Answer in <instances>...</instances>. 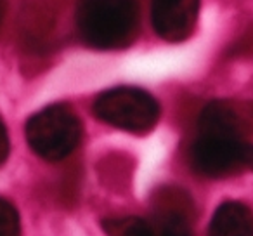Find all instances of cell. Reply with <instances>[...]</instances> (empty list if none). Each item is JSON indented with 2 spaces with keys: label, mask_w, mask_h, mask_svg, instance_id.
<instances>
[{
  "label": "cell",
  "mask_w": 253,
  "mask_h": 236,
  "mask_svg": "<svg viewBox=\"0 0 253 236\" xmlns=\"http://www.w3.org/2000/svg\"><path fill=\"white\" fill-rule=\"evenodd\" d=\"M234 108L245 134H253V101L234 102Z\"/></svg>",
  "instance_id": "30bf717a"
},
{
  "label": "cell",
  "mask_w": 253,
  "mask_h": 236,
  "mask_svg": "<svg viewBox=\"0 0 253 236\" xmlns=\"http://www.w3.org/2000/svg\"><path fill=\"white\" fill-rule=\"evenodd\" d=\"M208 236H253V212L239 201H225L215 210Z\"/></svg>",
  "instance_id": "52a82bcc"
},
{
  "label": "cell",
  "mask_w": 253,
  "mask_h": 236,
  "mask_svg": "<svg viewBox=\"0 0 253 236\" xmlns=\"http://www.w3.org/2000/svg\"><path fill=\"white\" fill-rule=\"evenodd\" d=\"M80 39L101 50L123 49L139 33L137 0H78L75 12Z\"/></svg>",
  "instance_id": "7a4b0ae2"
},
{
  "label": "cell",
  "mask_w": 253,
  "mask_h": 236,
  "mask_svg": "<svg viewBox=\"0 0 253 236\" xmlns=\"http://www.w3.org/2000/svg\"><path fill=\"white\" fill-rule=\"evenodd\" d=\"M7 156H9V136L4 122L0 118V165H4Z\"/></svg>",
  "instance_id": "8fae6325"
},
{
  "label": "cell",
  "mask_w": 253,
  "mask_h": 236,
  "mask_svg": "<svg viewBox=\"0 0 253 236\" xmlns=\"http://www.w3.org/2000/svg\"><path fill=\"white\" fill-rule=\"evenodd\" d=\"M156 236H193L191 231V201L180 189H167L158 201Z\"/></svg>",
  "instance_id": "8992f818"
},
{
  "label": "cell",
  "mask_w": 253,
  "mask_h": 236,
  "mask_svg": "<svg viewBox=\"0 0 253 236\" xmlns=\"http://www.w3.org/2000/svg\"><path fill=\"white\" fill-rule=\"evenodd\" d=\"M200 0H151L155 32L167 42H182L196 26Z\"/></svg>",
  "instance_id": "5b68a950"
},
{
  "label": "cell",
  "mask_w": 253,
  "mask_h": 236,
  "mask_svg": "<svg viewBox=\"0 0 253 236\" xmlns=\"http://www.w3.org/2000/svg\"><path fill=\"white\" fill-rule=\"evenodd\" d=\"M5 12H7V0H0V26L4 23Z\"/></svg>",
  "instance_id": "4fadbf2b"
},
{
  "label": "cell",
  "mask_w": 253,
  "mask_h": 236,
  "mask_svg": "<svg viewBox=\"0 0 253 236\" xmlns=\"http://www.w3.org/2000/svg\"><path fill=\"white\" fill-rule=\"evenodd\" d=\"M0 236H21L18 210L2 196H0Z\"/></svg>",
  "instance_id": "9c48e42d"
},
{
  "label": "cell",
  "mask_w": 253,
  "mask_h": 236,
  "mask_svg": "<svg viewBox=\"0 0 253 236\" xmlns=\"http://www.w3.org/2000/svg\"><path fill=\"white\" fill-rule=\"evenodd\" d=\"M102 229L108 236H156L155 226L135 215L109 217L102 221Z\"/></svg>",
  "instance_id": "ba28073f"
},
{
  "label": "cell",
  "mask_w": 253,
  "mask_h": 236,
  "mask_svg": "<svg viewBox=\"0 0 253 236\" xmlns=\"http://www.w3.org/2000/svg\"><path fill=\"white\" fill-rule=\"evenodd\" d=\"M245 169L253 170V142H248L245 149Z\"/></svg>",
  "instance_id": "7c38bea8"
},
{
  "label": "cell",
  "mask_w": 253,
  "mask_h": 236,
  "mask_svg": "<svg viewBox=\"0 0 253 236\" xmlns=\"http://www.w3.org/2000/svg\"><path fill=\"white\" fill-rule=\"evenodd\" d=\"M245 138L231 101L207 104L198 120V136L189 148L193 172L207 179H220L245 169L248 144Z\"/></svg>",
  "instance_id": "6da1fadb"
},
{
  "label": "cell",
  "mask_w": 253,
  "mask_h": 236,
  "mask_svg": "<svg viewBox=\"0 0 253 236\" xmlns=\"http://www.w3.org/2000/svg\"><path fill=\"white\" fill-rule=\"evenodd\" d=\"M92 109L101 122L132 134H146L160 118L158 101L137 87L109 89L97 95Z\"/></svg>",
  "instance_id": "277c9868"
},
{
  "label": "cell",
  "mask_w": 253,
  "mask_h": 236,
  "mask_svg": "<svg viewBox=\"0 0 253 236\" xmlns=\"http://www.w3.org/2000/svg\"><path fill=\"white\" fill-rule=\"evenodd\" d=\"M82 122L77 113L64 104L40 109L26 122V141L33 153L47 162L70 156L82 141Z\"/></svg>",
  "instance_id": "3957f363"
}]
</instances>
